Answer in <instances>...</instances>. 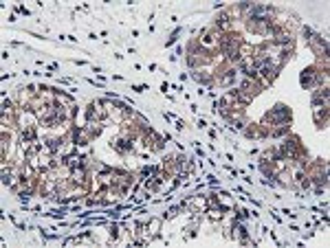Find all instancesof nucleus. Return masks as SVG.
I'll return each instance as SVG.
<instances>
[{
	"label": "nucleus",
	"mask_w": 330,
	"mask_h": 248,
	"mask_svg": "<svg viewBox=\"0 0 330 248\" xmlns=\"http://www.w3.org/2000/svg\"><path fill=\"white\" fill-rule=\"evenodd\" d=\"M159 226H161V220H152L147 228L152 231V235H156V233H159Z\"/></svg>",
	"instance_id": "f257e3e1"
},
{
	"label": "nucleus",
	"mask_w": 330,
	"mask_h": 248,
	"mask_svg": "<svg viewBox=\"0 0 330 248\" xmlns=\"http://www.w3.org/2000/svg\"><path fill=\"white\" fill-rule=\"evenodd\" d=\"M179 33H181V29H176V31H174V33H172V37H170V40H167V42H165V46H172V44H174V42H176V37H179Z\"/></svg>",
	"instance_id": "f03ea898"
},
{
	"label": "nucleus",
	"mask_w": 330,
	"mask_h": 248,
	"mask_svg": "<svg viewBox=\"0 0 330 248\" xmlns=\"http://www.w3.org/2000/svg\"><path fill=\"white\" fill-rule=\"evenodd\" d=\"M179 211H181V207H174V209H170V213H167V220L176 217V215H179Z\"/></svg>",
	"instance_id": "7ed1b4c3"
}]
</instances>
